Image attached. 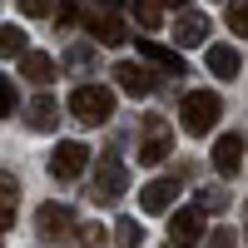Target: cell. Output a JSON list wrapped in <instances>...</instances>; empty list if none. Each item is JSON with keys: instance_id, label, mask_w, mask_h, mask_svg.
Returning <instances> with one entry per match:
<instances>
[{"instance_id": "obj_1", "label": "cell", "mask_w": 248, "mask_h": 248, "mask_svg": "<svg viewBox=\"0 0 248 248\" xmlns=\"http://www.w3.org/2000/svg\"><path fill=\"white\" fill-rule=\"evenodd\" d=\"M223 114V99L209 94V90H194V94H184V105H179V119H184V129L189 134H209L214 124Z\"/></svg>"}, {"instance_id": "obj_2", "label": "cell", "mask_w": 248, "mask_h": 248, "mask_svg": "<svg viewBox=\"0 0 248 248\" xmlns=\"http://www.w3.org/2000/svg\"><path fill=\"white\" fill-rule=\"evenodd\" d=\"M70 114H75L79 124H105V119L114 114V94H109L105 85H79V90L70 94Z\"/></svg>"}, {"instance_id": "obj_3", "label": "cell", "mask_w": 248, "mask_h": 248, "mask_svg": "<svg viewBox=\"0 0 248 248\" xmlns=\"http://www.w3.org/2000/svg\"><path fill=\"white\" fill-rule=\"evenodd\" d=\"M90 169V149H85V144H75V139H65V144H55V154H50V174L55 179H79V174H85Z\"/></svg>"}, {"instance_id": "obj_4", "label": "cell", "mask_w": 248, "mask_h": 248, "mask_svg": "<svg viewBox=\"0 0 248 248\" xmlns=\"http://www.w3.org/2000/svg\"><path fill=\"white\" fill-rule=\"evenodd\" d=\"M124 189H129V174H124V164H119V159H105V164L94 169V203H105V209H109V203H119Z\"/></svg>"}, {"instance_id": "obj_5", "label": "cell", "mask_w": 248, "mask_h": 248, "mask_svg": "<svg viewBox=\"0 0 248 248\" xmlns=\"http://www.w3.org/2000/svg\"><path fill=\"white\" fill-rule=\"evenodd\" d=\"M209 35H214V20H209V15H199V10H179V25H174V45H179V50H199V45H209Z\"/></svg>"}, {"instance_id": "obj_6", "label": "cell", "mask_w": 248, "mask_h": 248, "mask_svg": "<svg viewBox=\"0 0 248 248\" xmlns=\"http://www.w3.org/2000/svg\"><path fill=\"white\" fill-rule=\"evenodd\" d=\"M174 199H179V184H174V179H149V184L139 189L144 214H169V209H174Z\"/></svg>"}, {"instance_id": "obj_7", "label": "cell", "mask_w": 248, "mask_h": 248, "mask_svg": "<svg viewBox=\"0 0 248 248\" xmlns=\"http://www.w3.org/2000/svg\"><path fill=\"white\" fill-rule=\"evenodd\" d=\"M114 79H119V90L129 94V99L154 94V75L144 70V65H129V60H119V65H114Z\"/></svg>"}, {"instance_id": "obj_8", "label": "cell", "mask_w": 248, "mask_h": 248, "mask_svg": "<svg viewBox=\"0 0 248 248\" xmlns=\"http://www.w3.org/2000/svg\"><path fill=\"white\" fill-rule=\"evenodd\" d=\"M85 25H90L94 40H105V45H124V35H129V25H124L114 10H90V15H85Z\"/></svg>"}, {"instance_id": "obj_9", "label": "cell", "mask_w": 248, "mask_h": 248, "mask_svg": "<svg viewBox=\"0 0 248 248\" xmlns=\"http://www.w3.org/2000/svg\"><path fill=\"white\" fill-rule=\"evenodd\" d=\"M169 238H174V243L203 238V209H174V214H169Z\"/></svg>"}, {"instance_id": "obj_10", "label": "cell", "mask_w": 248, "mask_h": 248, "mask_svg": "<svg viewBox=\"0 0 248 248\" xmlns=\"http://www.w3.org/2000/svg\"><path fill=\"white\" fill-rule=\"evenodd\" d=\"M139 50H144V60H154V65L164 70V75H174V79H184V55L179 50H169V45H159V40H139Z\"/></svg>"}, {"instance_id": "obj_11", "label": "cell", "mask_w": 248, "mask_h": 248, "mask_svg": "<svg viewBox=\"0 0 248 248\" xmlns=\"http://www.w3.org/2000/svg\"><path fill=\"white\" fill-rule=\"evenodd\" d=\"M214 169H218V174H238V169H243V139H238V134H223V139L214 144Z\"/></svg>"}, {"instance_id": "obj_12", "label": "cell", "mask_w": 248, "mask_h": 248, "mask_svg": "<svg viewBox=\"0 0 248 248\" xmlns=\"http://www.w3.org/2000/svg\"><path fill=\"white\" fill-rule=\"evenodd\" d=\"M55 60L50 55H40V50H25V55H20V75H25V79H35V85H50V79H55Z\"/></svg>"}, {"instance_id": "obj_13", "label": "cell", "mask_w": 248, "mask_h": 248, "mask_svg": "<svg viewBox=\"0 0 248 248\" xmlns=\"http://www.w3.org/2000/svg\"><path fill=\"white\" fill-rule=\"evenodd\" d=\"M25 114H30V129H35V134H45V129H55V124H60V105H55L50 94H35Z\"/></svg>"}, {"instance_id": "obj_14", "label": "cell", "mask_w": 248, "mask_h": 248, "mask_svg": "<svg viewBox=\"0 0 248 248\" xmlns=\"http://www.w3.org/2000/svg\"><path fill=\"white\" fill-rule=\"evenodd\" d=\"M164 159H174V134H164V129H154L149 139L139 144V164H164Z\"/></svg>"}, {"instance_id": "obj_15", "label": "cell", "mask_w": 248, "mask_h": 248, "mask_svg": "<svg viewBox=\"0 0 248 248\" xmlns=\"http://www.w3.org/2000/svg\"><path fill=\"white\" fill-rule=\"evenodd\" d=\"M35 229L45 233V238H55V233H65V229H70V209H60V203H45V209L35 214Z\"/></svg>"}, {"instance_id": "obj_16", "label": "cell", "mask_w": 248, "mask_h": 248, "mask_svg": "<svg viewBox=\"0 0 248 248\" xmlns=\"http://www.w3.org/2000/svg\"><path fill=\"white\" fill-rule=\"evenodd\" d=\"M129 15L139 30H159L164 25V0H129Z\"/></svg>"}, {"instance_id": "obj_17", "label": "cell", "mask_w": 248, "mask_h": 248, "mask_svg": "<svg viewBox=\"0 0 248 248\" xmlns=\"http://www.w3.org/2000/svg\"><path fill=\"white\" fill-rule=\"evenodd\" d=\"M209 70L218 79H233L238 75V50L233 45H209Z\"/></svg>"}, {"instance_id": "obj_18", "label": "cell", "mask_w": 248, "mask_h": 248, "mask_svg": "<svg viewBox=\"0 0 248 248\" xmlns=\"http://www.w3.org/2000/svg\"><path fill=\"white\" fill-rule=\"evenodd\" d=\"M30 45H25V30H15V25H0V55L5 60H20Z\"/></svg>"}, {"instance_id": "obj_19", "label": "cell", "mask_w": 248, "mask_h": 248, "mask_svg": "<svg viewBox=\"0 0 248 248\" xmlns=\"http://www.w3.org/2000/svg\"><path fill=\"white\" fill-rule=\"evenodd\" d=\"M114 243H119V248H139V243H144V223H139V218H119V223H114Z\"/></svg>"}, {"instance_id": "obj_20", "label": "cell", "mask_w": 248, "mask_h": 248, "mask_svg": "<svg viewBox=\"0 0 248 248\" xmlns=\"http://www.w3.org/2000/svg\"><path fill=\"white\" fill-rule=\"evenodd\" d=\"M229 30L248 40V0H229Z\"/></svg>"}, {"instance_id": "obj_21", "label": "cell", "mask_w": 248, "mask_h": 248, "mask_svg": "<svg viewBox=\"0 0 248 248\" xmlns=\"http://www.w3.org/2000/svg\"><path fill=\"white\" fill-rule=\"evenodd\" d=\"M194 209H203V214H223V209H229V194H223V189H203Z\"/></svg>"}, {"instance_id": "obj_22", "label": "cell", "mask_w": 248, "mask_h": 248, "mask_svg": "<svg viewBox=\"0 0 248 248\" xmlns=\"http://www.w3.org/2000/svg\"><path fill=\"white\" fill-rule=\"evenodd\" d=\"M203 248H238V233L233 229H214V233H203Z\"/></svg>"}, {"instance_id": "obj_23", "label": "cell", "mask_w": 248, "mask_h": 248, "mask_svg": "<svg viewBox=\"0 0 248 248\" xmlns=\"http://www.w3.org/2000/svg\"><path fill=\"white\" fill-rule=\"evenodd\" d=\"M15 105H20V94H15V85H10L5 75H0V114H10Z\"/></svg>"}, {"instance_id": "obj_24", "label": "cell", "mask_w": 248, "mask_h": 248, "mask_svg": "<svg viewBox=\"0 0 248 248\" xmlns=\"http://www.w3.org/2000/svg\"><path fill=\"white\" fill-rule=\"evenodd\" d=\"M15 5H20V15H30V20L50 15V0H15Z\"/></svg>"}, {"instance_id": "obj_25", "label": "cell", "mask_w": 248, "mask_h": 248, "mask_svg": "<svg viewBox=\"0 0 248 248\" xmlns=\"http://www.w3.org/2000/svg\"><path fill=\"white\" fill-rule=\"evenodd\" d=\"M55 20H60V25H75V20H79V5H75V0H60V10H55Z\"/></svg>"}, {"instance_id": "obj_26", "label": "cell", "mask_w": 248, "mask_h": 248, "mask_svg": "<svg viewBox=\"0 0 248 248\" xmlns=\"http://www.w3.org/2000/svg\"><path fill=\"white\" fill-rule=\"evenodd\" d=\"M0 199H10V203L20 199V184H15V179H10L5 169H0Z\"/></svg>"}, {"instance_id": "obj_27", "label": "cell", "mask_w": 248, "mask_h": 248, "mask_svg": "<svg viewBox=\"0 0 248 248\" xmlns=\"http://www.w3.org/2000/svg\"><path fill=\"white\" fill-rule=\"evenodd\" d=\"M164 10H189V0H164Z\"/></svg>"}]
</instances>
